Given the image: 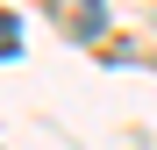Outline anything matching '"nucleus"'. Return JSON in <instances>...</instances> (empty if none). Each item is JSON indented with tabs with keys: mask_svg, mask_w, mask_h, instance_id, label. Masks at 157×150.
Wrapping results in <instances>:
<instances>
[{
	"mask_svg": "<svg viewBox=\"0 0 157 150\" xmlns=\"http://www.w3.org/2000/svg\"><path fill=\"white\" fill-rule=\"evenodd\" d=\"M14 50H21V36H14V21L0 14V57H14Z\"/></svg>",
	"mask_w": 157,
	"mask_h": 150,
	"instance_id": "1",
	"label": "nucleus"
}]
</instances>
